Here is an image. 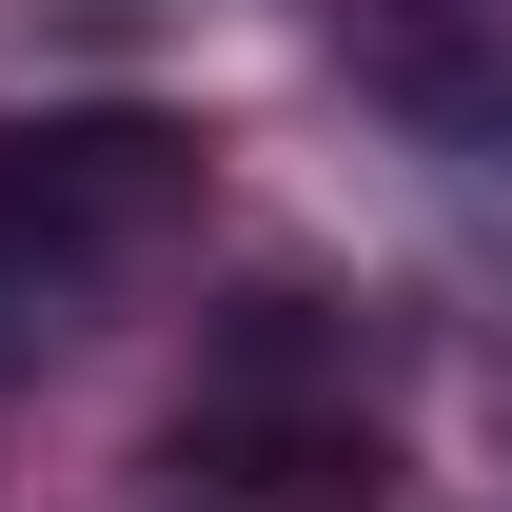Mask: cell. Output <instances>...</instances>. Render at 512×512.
Masks as SVG:
<instances>
[{"instance_id": "obj_2", "label": "cell", "mask_w": 512, "mask_h": 512, "mask_svg": "<svg viewBox=\"0 0 512 512\" xmlns=\"http://www.w3.org/2000/svg\"><path fill=\"white\" fill-rule=\"evenodd\" d=\"M178 493L197 512H375L394 434L375 414H178Z\"/></svg>"}, {"instance_id": "obj_1", "label": "cell", "mask_w": 512, "mask_h": 512, "mask_svg": "<svg viewBox=\"0 0 512 512\" xmlns=\"http://www.w3.org/2000/svg\"><path fill=\"white\" fill-rule=\"evenodd\" d=\"M197 197V138L178 119H20L0 138V256H119V237H158Z\"/></svg>"}]
</instances>
